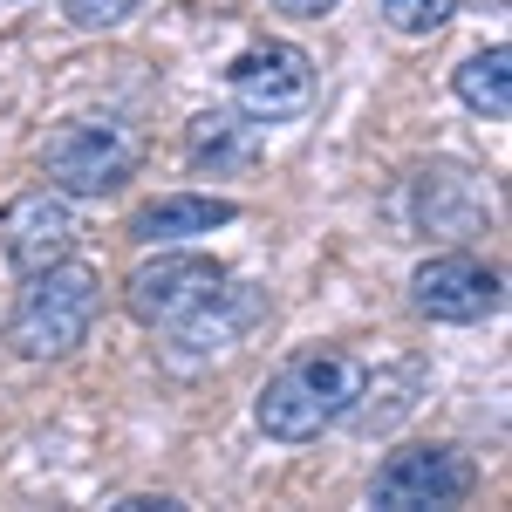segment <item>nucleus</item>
<instances>
[{"label":"nucleus","instance_id":"1","mask_svg":"<svg viewBox=\"0 0 512 512\" xmlns=\"http://www.w3.org/2000/svg\"><path fill=\"white\" fill-rule=\"evenodd\" d=\"M355 396H362V362L349 349H301L260 383L253 424L274 444H315L321 431L349 424Z\"/></svg>","mask_w":512,"mask_h":512},{"label":"nucleus","instance_id":"2","mask_svg":"<svg viewBox=\"0 0 512 512\" xmlns=\"http://www.w3.org/2000/svg\"><path fill=\"white\" fill-rule=\"evenodd\" d=\"M103 315V274L82 260H55L21 274V301L7 315V349L21 362H69Z\"/></svg>","mask_w":512,"mask_h":512},{"label":"nucleus","instance_id":"3","mask_svg":"<svg viewBox=\"0 0 512 512\" xmlns=\"http://www.w3.org/2000/svg\"><path fill=\"white\" fill-rule=\"evenodd\" d=\"M137 164H144V137L123 117H69L41 144V178L62 198H110L137 178Z\"/></svg>","mask_w":512,"mask_h":512},{"label":"nucleus","instance_id":"4","mask_svg":"<svg viewBox=\"0 0 512 512\" xmlns=\"http://www.w3.org/2000/svg\"><path fill=\"white\" fill-rule=\"evenodd\" d=\"M478 492V465L458 444H403L369 478L376 512H424V506H465Z\"/></svg>","mask_w":512,"mask_h":512},{"label":"nucleus","instance_id":"5","mask_svg":"<svg viewBox=\"0 0 512 512\" xmlns=\"http://www.w3.org/2000/svg\"><path fill=\"white\" fill-rule=\"evenodd\" d=\"M226 82H233V110L246 123H287L315 96V62L294 41H260L226 69Z\"/></svg>","mask_w":512,"mask_h":512},{"label":"nucleus","instance_id":"6","mask_svg":"<svg viewBox=\"0 0 512 512\" xmlns=\"http://www.w3.org/2000/svg\"><path fill=\"white\" fill-rule=\"evenodd\" d=\"M219 280H226V267L212 253H158V260H137L130 267L123 308H130V321H144V328H171V321L192 315L198 301H212Z\"/></svg>","mask_w":512,"mask_h":512},{"label":"nucleus","instance_id":"7","mask_svg":"<svg viewBox=\"0 0 512 512\" xmlns=\"http://www.w3.org/2000/svg\"><path fill=\"white\" fill-rule=\"evenodd\" d=\"M267 315V294L253 287V280H219V294L212 301H198L185 321H171L164 335V355H171V369H205V362H219V355H233L246 335H253V321Z\"/></svg>","mask_w":512,"mask_h":512},{"label":"nucleus","instance_id":"8","mask_svg":"<svg viewBox=\"0 0 512 512\" xmlns=\"http://www.w3.org/2000/svg\"><path fill=\"white\" fill-rule=\"evenodd\" d=\"M499 301H506V280H499L492 260H478V253H431V260L410 274V308L424 321L465 328V321L499 315Z\"/></svg>","mask_w":512,"mask_h":512},{"label":"nucleus","instance_id":"9","mask_svg":"<svg viewBox=\"0 0 512 512\" xmlns=\"http://www.w3.org/2000/svg\"><path fill=\"white\" fill-rule=\"evenodd\" d=\"M69 246H76V212H69V198L48 192V185L41 192H21L0 212V260L14 274H35V267L69 260Z\"/></svg>","mask_w":512,"mask_h":512},{"label":"nucleus","instance_id":"10","mask_svg":"<svg viewBox=\"0 0 512 512\" xmlns=\"http://www.w3.org/2000/svg\"><path fill=\"white\" fill-rule=\"evenodd\" d=\"M233 219H239L233 198H212V192H164V198H151V205H137L123 233L137 239V246H178V239H198V233H212V226H233Z\"/></svg>","mask_w":512,"mask_h":512},{"label":"nucleus","instance_id":"11","mask_svg":"<svg viewBox=\"0 0 512 512\" xmlns=\"http://www.w3.org/2000/svg\"><path fill=\"white\" fill-rule=\"evenodd\" d=\"M410 192H417V226H424V233L458 239V233L478 226V192H472L465 171H417Z\"/></svg>","mask_w":512,"mask_h":512},{"label":"nucleus","instance_id":"12","mask_svg":"<svg viewBox=\"0 0 512 512\" xmlns=\"http://www.w3.org/2000/svg\"><path fill=\"white\" fill-rule=\"evenodd\" d=\"M451 89H458V103L472 110V117H512V48L506 41H492V48H478L465 55L458 69H451Z\"/></svg>","mask_w":512,"mask_h":512},{"label":"nucleus","instance_id":"13","mask_svg":"<svg viewBox=\"0 0 512 512\" xmlns=\"http://www.w3.org/2000/svg\"><path fill=\"white\" fill-rule=\"evenodd\" d=\"M185 158L205 171V164H246L253 158V123L239 117H198L192 123V137H185Z\"/></svg>","mask_w":512,"mask_h":512},{"label":"nucleus","instance_id":"14","mask_svg":"<svg viewBox=\"0 0 512 512\" xmlns=\"http://www.w3.org/2000/svg\"><path fill=\"white\" fill-rule=\"evenodd\" d=\"M451 14H458V0H383V21L396 35H437V28H451Z\"/></svg>","mask_w":512,"mask_h":512},{"label":"nucleus","instance_id":"15","mask_svg":"<svg viewBox=\"0 0 512 512\" xmlns=\"http://www.w3.org/2000/svg\"><path fill=\"white\" fill-rule=\"evenodd\" d=\"M144 0H62V21L82 28V35H103V28H123Z\"/></svg>","mask_w":512,"mask_h":512},{"label":"nucleus","instance_id":"16","mask_svg":"<svg viewBox=\"0 0 512 512\" xmlns=\"http://www.w3.org/2000/svg\"><path fill=\"white\" fill-rule=\"evenodd\" d=\"M117 512H185V499H171V492H130V499H117Z\"/></svg>","mask_w":512,"mask_h":512},{"label":"nucleus","instance_id":"17","mask_svg":"<svg viewBox=\"0 0 512 512\" xmlns=\"http://www.w3.org/2000/svg\"><path fill=\"white\" fill-rule=\"evenodd\" d=\"M342 0H274V14H287V21H321V14H335Z\"/></svg>","mask_w":512,"mask_h":512}]
</instances>
